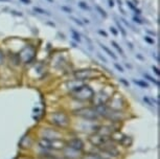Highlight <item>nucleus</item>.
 <instances>
[{
    "mask_svg": "<svg viewBox=\"0 0 160 159\" xmlns=\"http://www.w3.org/2000/svg\"><path fill=\"white\" fill-rule=\"evenodd\" d=\"M70 94L72 95V97H73L74 100L85 102V101L92 100L93 95H94V91H93L89 86L83 85L78 90H75L73 92H70Z\"/></svg>",
    "mask_w": 160,
    "mask_h": 159,
    "instance_id": "f257e3e1",
    "label": "nucleus"
},
{
    "mask_svg": "<svg viewBox=\"0 0 160 159\" xmlns=\"http://www.w3.org/2000/svg\"><path fill=\"white\" fill-rule=\"evenodd\" d=\"M36 52H37V50H36L35 46H32V45H26V46H24L20 50L17 56L19 58L20 62L24 63V64H28V63H31L35 59Z\"/></svg>",
    "mask_w": 160,
    "mask_h": 159,
    "instance_id": "f03ea898",
    "label": "nucleus"
},
{
    "mask_svg": "<svg viewBox=\"0 0 160 159\" xmlns=\"http://www.w3.org/2000/svg\"><path fill=\"white\" fill-rule=\"evenodd\" d=\"M39 146L45 150H62L65 148V142H62L61 139L48 140L41 138L39 140Z\"/></svg>",
    "mask_w": 160,
    "mask_h": 159,
    "instance_id": "7ed1b4c3",
    "label": "nucleus"
},
{
    "mask_svg": "<svg viewBox=\"0 0 160 159\" xmlns=\"http://www.w3.org/2000/svg\"><path fill=\"white\" fill-rule=\"evenodd\" d=\"M74 114L83 117L84 119H87V121H95L99 116L94 108H82V109L75 111Z\"/></svg>",
    "mask_w": 160,
    "mask_h": 159,
    "instance_id": "20e7f679",
    "label": "nucleus"
},
{
    "mask_svg": "<svg viewBox=\"0 0 160 159\" xmlns=\"http://www.w3.org/2000/svg\"><path fill=\"white\" fill-rule=\"evenodd\" d=\"M50 121L53 125L58 127H66L69 124V117L68 115L64 112H56L51 115Z\"/></svg>",
    "mask_w": 160,
    "mask_h": 159,
    "instance_id": "39448f33",
    "label": "nucleus"
},
{
    "mask_svg": "<svg viewBox=\"0 0 160 159\" xmlns=\"http://www.w3.org/2000/svg\"><path fill=\"white\" fill-rule=\"evenodd\" d=\"M95 76H96V70H92V69H82V70L74 71V77L78 81H82V82L83 81L92 79Z\"/></svg>",
    "mask_w": 160,
    "mask_h": 159,
    "instance_id": "423d86ee",
    "label": "nucleus"
},
{
    "mask_svg": "<svg viewBox=\"0 0 160 159\" xmlns=\"http://www.w3.org/2000/svg\"><path fill=\"white\" fill-rule=\"evenodd\" d=\"M109 98H110L109 94H108L104 89H102L99 92L93 95L92 100H93V104H94L95 106H99V105H105Z\"/></svg>",
    "mask_w": 160,
    "mask_h": 159,
    "instance_id": "0eeeda50",
    "label": "nucleus"
},
{
    "mask_svg": "<svg viewBox=\"0 0 160 159\" xmlns=\"http://www.w3.org/2000/svg\"><path fill=\"white\" fill-rule=\"evenodd\" d=\"M42 138L48 140H56L61 139V133L53 129H44L42 131Z\"/></svg>",
    "mask_w": 160,
    "mask_h": 159,
    "instance_id": "6e6552de",
    "label": "nucleus"
},
{
    "mask_svg": "<svg viewBox=\"0 0 160 159\" xmlns=\"http://www.w3.org/2000/svg\"><path fill=\"white\" fill-rule=\"evenodd\" d=\"M67 147H69L70 149L77 150V151H80L81 152L84 149V143H83V142L81 139L73 138V139H71L70 142H68Z\"/></svg>",
    "mask_w": 160,
    "mask_h": 159,
    "instance_id": "1a4fd4ad",
    "label": "nucleus"
},
{
    "mask_svg": "<svg viewBox=\"0 0 160 159\" xmlns=\"http://www.w3.org/2000/svg\"><path fill=\"white\" fill-rule=\"evenodd\" d=\"M84 84L82 83V81H78V80H74V81H71V82H68L67 83V87L68 89L70 90V92H73L75 90H78L80 87H82Z\"/></svg>",
    "mask_w": 160,
    "mask_h": 159,
    "instance_id": "9d476101",
    "label": "nucleus"
},
{
    "mask_svg": "<svg viewBox=\"0 0 160 159\" xmlns=\"http://www.w3.org/2000/svg\"><path fill=\"white\" fill-rule=\"evenodd\" d=\"M127 4H128V7H129L130 8H131L132 11H134L137 15H140V14H141V11H140V10H138V8L134 5V3H133V2L129 1V0H128V1H127Z\"/></svg>",
    "mask_w": 160,
    "mask_h": 159,
    "instance_id": "9b49d317",
    "label": "nucleus"
},
{
    "mask_svg": "<svg viewBox=\"0 0 160 159\" xmlns=\"http://www.w3.org/2000/svg\"><path fill=\"white\" fill-rule=\"evenodd\" d=\"M83 159H104L102 156L99 155H95V154H88V155H85L83 157Z\"/></svg>",
    "mask_w": 160,
    "mask_h": 159,
    "instance_id": "f8f14e48",
    "label": "nucleus"
},
{
    "mask_svg": "<svg viewBox=\"0 0 160 159\" xmlns=\"http://www.w3.org/2000/svg\"><path fill=\"white\" fill-rule=\"evenodd\" d=\"M70 32H71V34H72V38H73L75 41L81 42V37H80V34H78V32H75L73 28H71V29H70Z\"/></svg>",
    "mask_w": 160,
    "mask_h": 159,
    "instance_id": "ddd939ff",
    "label": "nucleus"
},
{
    "mask_svg": "<svg viewBox=\"0 0 160 159\" xmlns=\"http://www.w3.org/2000/svg\"><path fill=\"white\" fill-rule=\"evenodd\" d=\"M101 46H102V49H104V50H105V52H107V53H108V55H109L110 57H112V58H113V59H116V56H115V55H114V53H113L112 52H111V50H110L109 48H108V47H107V46H105V45H101Z\"/></svg>",
    "mask_w": 160,
    "mask_h": 159,
    "instance_id": "4468645a",
    "label": "nucleus"
},
{
    "mask_svg": "<svg viewBox=\"0 0 160 159\" xmlns=\"http://www.w3.org/2000/svg\"><path fill=\"white\" fill-rule=\"evenodd\" d=\"M34 11L35 12H37V13H39V14H45V15H48V16H49V13H47L46 11L45 10H43V8H40V7H34Z\"/></svg>",
    "mask_w": 160,
    "mask_h": 159,
    "instance_id": "2eb2a0df",
    "label": "nucleus"
},
{
    "mask_svg": "<svg viewBox=\"0 0 160 159\" xmlns=\"http://www.w3.org/2000/svg\"><path fill=\"white\" fill-rule=\"evenodd\" d=\"M111 44H112V45H113V46H114V47H115V48H116L117 50H118V52H120V53H122V55L123 56V52H122V47H119V45H118V44H117V43H116V42H115V41H112V42H111Z\"/></svg>",
    "mask_w": 160,
    "mask_h": 159,
    "instance_id": "dca6fc26",
    "label": "nucleus"
},
{
    "mask_svg": "<svg viewBox=\"0 0 160 159\" xmlns=\"http://www.w3.org/2000/svg\"><path fill=\"white\" fill-rule=\"evenodd\" d=\"M78 7H82L83 10H89L88 4H87L86 2H84V1H80V2H78Z\"/></svg>",
    "mask_w": 160,
    "mask_h": 159,
    "instance_id": "f3484780",
    "label": "nucleus"
},
{
    "mask_svg": "<svg viewBox=\"0 0 160 159\" xmlns=\"http://www.w3.org/2000/svg\"><path fill=\"white\" fill-rule=\"evenodd\" d=\"M96 10H98V12H99V14L102 15V16H104L105 18L107 17V13H106V12L102 10V8L101 7H98V5H96Z\"/></svg>",
    "mask_w": 160,
    "mask_h": 159,
    "instance_id": "a211bd4d",
    "label": "nucleus"
},
{
    "mask_svg": "<svg viewBox=\"0 0 160 159\" xmlns=\"http://www.w3.org/2000/svg\"><path fill=\"white\" fill-rule=\"evenodd\" d=\"M3 62H4V52L0 49V66L3 64Z\"/></svg>",
    "mask_w": 160,
    "mask_h": 159,
    "instance_id": "6ab92c4d",
    "label": "nucleus"
},
{
    "mask_svg": "<svg viewBox=\"0 0 160 159\" xmlns=\"http://www.w3.org/2000/svg\"><path fill=\"white\" fill-rule=\"evenodd\" d=\"M144 77H147V79H149V80L151 81V82L155 83V84H156V85H159V82H158V81H156L155 79H153V77H151L149 76V74H144Z\"/></svg>",
    "mask_w": 160,
    "mask_h": 159,
    "instance_id": "aec40b11",
    "label": "nucleus"
},
{
    "mask_svg": "<svg viewBox=\"0 0 160 159\" xmlns=\"http://www.w3.org/2000/svg\"><path fill=\"white\" fill-rule=\"evenodd\" d=\"M116 23H117V26H118L119 31H120V32H122V36H125V37H126V35H127V32H126V31H125V29H123V27H122V25H120V24H119V23H118V22H116Z\"/></svg>",
    "mask_w": 160,
    "mask_h": 159,
    "instance_id": "412c9836",
    "label": "nucleus"
},
{
    "mask_svg": "<svg viewBox=\"0 0 160 159\" xmlns=\"http://www.w3.org/2000/svg\"><path fill=\"white\" fill-rule=\"evenodd\" d=\"M144 40H146L148 43H150V44H154V43H155V41H154L153 39H151V37H149V36H146V37H144Z\"/></svg>",
    "mask_w": 160,
    "mask_h": 159,
    "instance_id": "4be33fe9",
    "label": "nucleus"
},
{
    "mask_svg": "<svg viewBox=\"0 0 160 159\" xmlns=\"http://www.w3.org/2000/svg\"><path fill=\"white\" fill-rule=\"evenodd\" d=\"M134 83L138 84V85L142 86V87H148V84L147 83H142V82H139V81H134Z\"/></svg>",
    "mask_w": 160,
    "mask_h": 159,
    "instance_id": "5701e85b",
    "label": "nucleus"
},
{
    "mask_svg": "<svg viewBox=\"0 0 160 159\" xmlns=\"http://www.w3.org/2000/svg\"><path fill=\"white\" fill-rule=\"evenodd\" d=\"M133 20H134V22H136L138 23V24H142V21H141L139 18H137V17H134L133 18Z\"/></svg>",
    "mask_w": 160,
    "mask_h": 159,
    "instance_id": "b1692460",
    "label": "nucleus"
},
{
    "mask_svg": "<svg viewBox=\"0 0 160 159\" xmlns=\"http://www.w3.org/2000/svg\"><path fill=\"white\" fill-rule=\"evenodd\" d=\"M71 19H72V20H73V21H74V22H75V23H77V24H78V25H83V22H81V21H80V20H78V19H77V18H73V17H72V18H71Z\"/></svg>",
    "mask_w": 160,
    "mask_h": 159,
    "instance_id": "393cba45",
    "label": "nucleus"
},
{
    "mask_svg": "<svg viewBox=\"0 0 160 159\" xmlns=\"http://www.w3.org/2000/svg\"><path fill=\"white\" fill-rule=\"evenodd\" d=\"M110 32H112L114 36H117V31H116L115 27H112V26H111V27H110Z\"/></svg>",
    "mask_w": 160,
    "mask_h": 159,
    "instance_id": "a878e982",
    "label": "nucleus"
},
{
    "mask_svg": "<svg viewBox=\"0 0 160 159\" xmlns=\"http://www.w3.org/2000/svg\"><path fill=\"white\" fill-rule=\"evenodd\" d=\"M114 66H115V67L117 68V69H118L120 72H123V69H122V66H119L118 64H117V63H115V64H114Z\"/></svg>",
    "mask_w": 160,
    "mask_h": 159,
    "instance_id": "bb28decb",
    "label": "nucleus"
},
{
    "mask_svg": "<svg viewBox=\"0 0 160 159\" xmlns=\"http://www.w3.org/2000/svg\"><path fill=\"white\" fill-rule=\"evenodd\" d=\"M153 70L155 71V73L157 74V76H159V74H160V71H159L158 68L156 67V66H153Z\"/></svg>",
    "mask_w": 160,
    "mask_h": 159,
    "instance_id": "cd10ccee",
    "label": "nucleus"
},
{
    "mask_svg": "<svg viewBox=\"0 0 160 159\" xmlns=\"http://www.w3.org/2000/svg\"><path fill=\"white\" fill-rule=\"evenodd\" d=\"M61 8H62L63 11L67 12V13H71V8H69V7H62Z\"/></svg>",
    "mask_w": 160,
    "mask_h": 159,
    "instance_id": "c85d7f7f",
    "label": "nucleus"
},
{
    "mask_svg": "<svg viewBox=\"0 0 160 159\" xmlns=\"http://www.w3.org/2000/svg\"><path fill=\"white\" fill-rule=\"evenodd\" d=\"M12 13H13V14H15V15H17V16H22V14H21V13H18V12H15V11H12Z\"/></svg>",
    "mask_w": 160,
    "mask_h": 159,
    "instance_id": "c756f323",
    "label": "nucleus"
},
{
    "mask_svg": "<svg viewBox=\"0 0 160 159\" xmlns=\"http://www.w3.org/2000/svg\"><path fill=\"white\" fill-rule=\"evenodd\" d=\"M98 32H99V34H101V35L105 36V37H107V32H102V31H98Z\"/></svg>",
    "mask_w": 160,
    "mask_h": 159,
    "instance_id": "7c9ffc66",
    "label": "nucleus"
},
{
    "mask_svg": "<svg viewBox=\"0 0 160 159\" xmlns=\"http://www.w3.org/2000/svg\"><path fill=\"white\" fill-rule=\"evenodd\" d=\"M109 5L111 7H114V1H113V0H109Z\"/></svg>",
    "mask_w": 160,
    "mask_h": 159,
    "instance_id": "2f4dec72",
    "label": "nucleus"
},
{
    "mask_svg": "<svg viewBox=\"0 0 160 159\" xmlns=\"http://www.w3.org/2000/svg\"><path fill=\"white\" fill-rule=\"evenodd\" d=\"M22 2H24V3H26V4H28V3H31V0H21Z\"/></svg>",
    "mask_w": 160,
    "mask_h": 159,
    "instance_id": "473e14b6",
    "label": "nucleus"
},
{
    "mask_svg": "<svg viewBox=\"0 0 160 159\" xmlns=\"http://www.w3.org/2000/svg\"><path fill=\"white\" fill-rule=\"evenodd\" d=\"M122 82L123 84H126V85H128V83H127V82H126V81H125V80H123V79H122Z\"/></svg>",
    "mask_w": 160,
    "mask_h": 159,
    "instance_id": "72a5a7b5",
    "label": "nucleus"
},
{
    "mask_svg": "<svg viewBox=\"0 0 160 159\" xmlns=\"http://www.w3.org/2000/svg\"><path fill=\"white\" fill-rule=\"evenodd\" d=\"M128 45H129V46H130V48H131V49L133 48V46H132V44H131V43H128Z\"/></svg>",
    "mask_w": 160,
    "mask_h": 159,
    "instance_id": "f704fd0d",
    "label": "nucleus"
},
{
    "mask_svg": "<svg viewBox=\"0 0 160 159\" xmlns=\"http://www.w3.org/2000/svg\"><path fill=\"white\" fill-rule=\"evenodd\" d=\"M84 22H85V23H87V24H88V23H89V21H88V20H86V19H84Z\"/></svg>",
    "mask_w": 160,
    "mask_h": 159,
    "instance_id": "c9c22d12",
    "label": "nucleus"
},
{
    "mask_svg": "<svg viewBox=\"0 0 160 159\" xmlns=\"http://www.w3.org/2000/svg\"><path fill=\"white\" fill-rule=\"evenodd\" d=\"M48 1H49V2H53V0H48Z\"/></svg>",
    "mask_w": 160,
    "mask_h": 159,
    "instance_id": "e433bc0d",
    "label": "nucleus"
}]
</instances>
